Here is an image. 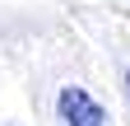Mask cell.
<instances>
[{"label": "cell", "mask_w": 130, "mask_h": 126, "mask_svg": "<svg viewBox=\"0 0 130 126\" xmlns=\"http://www.w3.org/2000/svg\"><path fill=\"white\" fill-rule=\"evenodd\" d=\"M56 112H60V126H107L102 103H98L88 89H79V84H65V89H60Z\"/></svg>", "instance_id": "cell-1"}, {"label": "cell", "mask_w": 130, "mask_h": 126, "mask_svg": "<svg viewBox=\"0 0 130 126\" xmlns=\"http://www.w3.org/2000/svg\"><path fill=\"white\" fill-rule=\"evenodd\" d=\"M125 98H130V70H125Z\"/></svg>", "instance_id": "cell-2"}]
</instances>
